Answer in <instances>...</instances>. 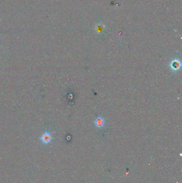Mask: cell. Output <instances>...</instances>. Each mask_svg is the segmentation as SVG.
Returning <instances> with one entry per match:
<instances>
[{
  "label": "cell",
  "mask_w": 182,
  "mask_h": 183,
  "mask_svg": "<svg viewBox=\"0 0 182 183\" xmlns=\"http://www.w3.org/2000/svg\"><path fill=\"white\" fill-rule=\"evenodd\" d=\"M40 139L44 144H48L52 140V136L49 132H46L41 136Z\"/></svg>",
  "instance_id": "obj_1"
},
{
  "label": "cell",
  "mask_w": 182,
  "mask_h": 183,
  "mask_svg": "<svg viewBox=\"0 0 182 183\" xmlns=\"http://www.w3.org/2000/svg\"><path fill=\"white\" fill-rule=\"evenodd\" d=\"M97 124L98 126H102L103 124V121L101 119H98L97 120Z\"/></svg>",
  "instance_id": "obj_2"
}]
</instances>
